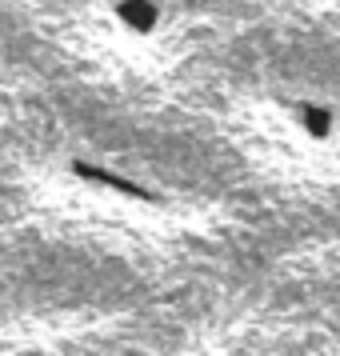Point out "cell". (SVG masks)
<instances>
[{
    "mask_svg": "<svg viewBox=\"0 0 340 356\" xmlns=\"http://www.w3.org/2000/svg\"><path fill=\"white\" fill-rule=\"evenodd\" d=\"M68 168H72V177H76V180L104 184V188L124 193V196H132V200H152V193H148V188H140V184H129L124 177H116V172H108V168H97V164H88V161H72Z\"/></svg>",
    "mask_w": 340,
    "mask_h": 356,
    "instance_id": "cell-1",
    "label": "cell"
},
{
    "mask_svg": "<svg viewBox=\"0 0 340 356\" xmlns=\"http://www.w3.org/2000/svg\"><path fill=\"white\" fill-rule=\"evenodd\" d=\"M116 17H120V24H129L132 33H152L161 13H156L152 0H116Z\"/></svg>",
    "mask_w": 340,
    "mask_h": 356,
    "instance_id": "cell-2",
    "label": "cell"
}]
</instances>
